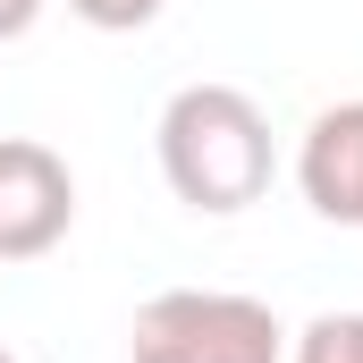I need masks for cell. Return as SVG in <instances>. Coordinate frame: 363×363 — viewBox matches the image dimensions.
I'll return each instance as SVG.
<instances>
[{"mask_svg": "<svg viewBox=\"0 0 363 363\" xmlns=\"http://www.w3.org/2000/svg\"><path fill=\"white\" fill-rule=\"evenodd\" d=\"M271 118H262V101L237 85H178L169 93V110H161V178L178 194L186 211H211V220H228V211H245V203H262L271 194Z\"/></svg>", "mask_w": 363, "mask_h": 363, "instance_id": "obj_1", "label": "cell"}, {"mask_svg": "<svg viewBox=\"0 0 363 363\" xmlns=\"http://www.w3.org/2000/svg\"><path fill=\"white\" fill-rule=\"evenodd\" d=\"M127 363H287V330L262 296L228 287H169L135 313Z\"/></svg>", "mask_w": 363, "mask_h": 363, "instance_id": "obj_2", "label": "cell"}, {"mask_svg": "<svg viewBox=\"0 0 363 363\" xmlns=\"http://www.w3.org/2000/svg\"><path fill=\"white\" fill-rule=\"evenodd\" d=\"M77 220V178L51 144L0 135V262H34L68 237Z\"/></svg>", "mask_w": 363, "mask_h": 363, "instance_id": "obj_3", "label": "cell"}, {"mask_svg": "<svg viewBox=\"0 0 363 363\" xmlns=\"http://www.w3.org/2000/svg\"><path fill=\"white\" fill-rule=\"evenodd\" d=\"M296 186L321 220L338 228H363V101H338L304 127L296 144Z\"/></svg>", "mask_w": 363, "mask_h": 363, "instance_id": "obj_4", "label": "cell"}, {"mask_svg": "<svg viewBox=\"0 0 363 363\" xmlns=\"http://www.w3.org/2000/svg\"><path fill=\"white\" fill-rule=\"evenodd\" d=\"M287 363H363V313H321L296 330Z\"/></svg>", "mask_w": 363, "mask_h": 363, "instance_id": "obj_5", "label": "cell"}, {"mask_svg": "<svg viewBox=\"0 0 363 363\" xmlns=\"http://www.w3.org/2000/svg\"><path fill=\"white\" fill-rule=\"evenodd\" d=\"M85 26H101V34H135V26H152L169 0H68Z\"/></svg>", "mask_w": 363, "mask_h": 363, "instance_id": "obj_6", "label": "cell"}, {"mask_svg": "<svg viewBox=\"0 0 363 363\" xmlns=\"http://www.w3.org/2000/svg\"><path fill=\"white\" fill-rule=\"evenodd\" d=\"M34 17H43V0H0V43H17Z\"/></svg>", "mask_w": 363, "mask_h": 363, "instance_id": "obj_7", "label": "cell"}, {"mask_svg": "<svg viewBox=\"0 0 363 363\" xmlns=\"http://www.w3.org/2000/svg\"><path fill=\"white\" fill-rule=\"evenodd\" d=\"M0 363H17V355H9V347H0Z\"/></svg>", "mask_w": 363, "mask_h": 363, "instance_id": "obj_8", "label": "cell"}]
</instances>
